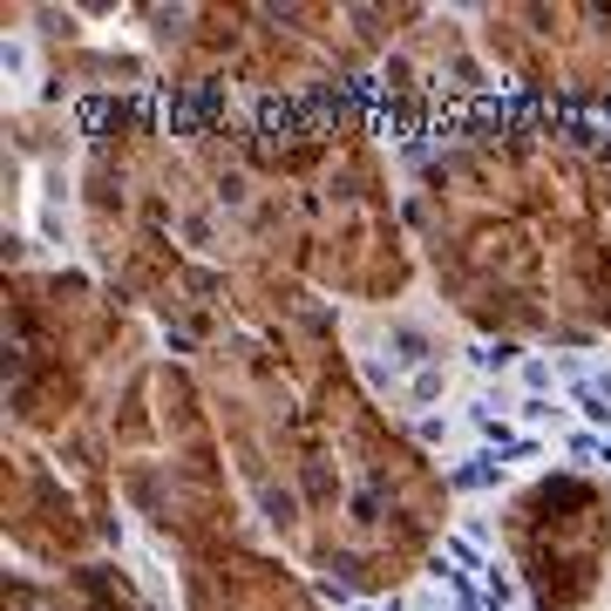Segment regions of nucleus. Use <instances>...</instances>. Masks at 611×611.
Segmentation results:
<instances>
[{
    "instance_id": "12",
    "label": "nucleus",
    "mask_w": 611,
    "mask_h": 611,
    "mask_svg": "<svg viewBox=\"0 0 611 611\" xmlns=\"http://www.w3.org/2000/svg\"><path fill=\"white\" fill-rule=\"evenodd\" d=\"M585 319L611 347V116H585Z\"/></svg>"
},
{
    "instance_id": "2",
    "label": "nucleus",
    "mask_w": 611,
    "mask_h": 611,
    "mask_svg": "<svg viewBox=\"0 0 611 611\" xmlns=\"http://www.w3.org/2000/svg\"><path fill=\"white\" fill-rule=\"evenodd\" d=\"M407 231L428 293L510 347H598L585 319V116L497 102L422 143Z\"/></svg>"
},
{
    "instance_id": "5",
    "label": "nucleus",
    "mask_w": 611,
    "mask_h": 611,
    "mask_svg": "<svg viewBox=\"0 0 611 611\" xmlns=\"http://www.w3.org/2000/svg\"><path fill=\"white\" fill-rule=\"evenodd\" d=\"M184 122L238 225L306 293L326 306H394L415 293L422 259L407 231V184L374 102Z\"/></svg>"
},
{
    "instance_id": "4",
    "label": "nucleus",
    "mask_w": 611,
    "mask_h": 611,
    "mask_svg": "<svg viewBox=\"0 0 611 611\" xmlns=\"http://www.w3.org/2000/svg\"><path fill=\"white\" fill-rule=\"evenodd\" d=\"M68 204L81 265L137 306L171 353L218 340L238 319L319 299L252 244L171 102H109L81 116Z\"/></svg>"
},
{
    "instance_id": "8",
    "label": "nucleus",
    "mask_w": 611,
    "mask_h": 611,
    "mask_svg": "<svg viewBox=\"0 0 611 611\" xmlns=\"http://www.w3.org/2000/svg\"><path fill=\"white\" fill-rule=\"evenodd\" d=\"M476 48L516 102L550 116H611V8L604 0H516L469 8Z\"/></svg>"
},
{
    "instance_id": "7",
    "label": "nucleus",
    "mask_w": 611,
    "mask_h": 611,
    "mask_svg": "<svg viewBox=\"0 0 611 611\" xmlns=\"http://www.w3.org/2000/svg\"><path fill=\"white\" fill-rule=\"evenodd\" d=\"M109 456H116L122 516H137L171 557L265 537L252 503H244V489H238V469L225 456L204 381L184 353L156 347L130 374V388L116 401Z\"/></svg>"
},
{
    "instance_id": "11",
    "label": "nucleus",
    "mask_w": 611,
    "mask_h": 611,
    "mask_svg": "<svg viewBox=\"0 0 611 611\" xmlns=\"http://www.w3.org/2000/svg\"><path fill=\"white\" fill-rule=\"evenodd\" d=\"M0 611H150V598L122 570V557H109L75 570H8Z\"/></svg>"
},
{
    "instance_id": "3",
    "label": "nucleus",
    "mask_w": 611,
    "mask_h": 611,
    "mask_svg": "<svg viewBox=\"0 0 611 611\" xmlns=\"http://www.w3.org/2000/svg\"><path fill=\"white\" fill-rule=\"evenodd\" d=\"M8 428H0V530L21 570H75L116 557V401L163 347L89 265H8Z\"/></svg>"
},
{
    "instance_id": "6",
    "label": "nucleus",
    "mask_w": 611,
    "mask_h": 611,
    "mask_svg": "<svg viewBox=\"0 0 611 611\" xmlns=\"http://www.w3.org/2000/svg\"><path fill=\"white\" fill-rule=\"evenodd\" d=\"M130 34L156 75V102L184 116H293L367 102L415 21L407 0H197L130 8Z\"/></svg>"
},
{
    "instance_id": "10",
    "label": "nucleus",
    "mask_w": 611,
    "mask_h": 611,
    "mask_svg": "<svg viewBox=\"0 0 611 611\" xmlns=\"http://www.w3.org/2000/svg\"><path fill=\"white\" fill-rule=\"evenodd\" d=\"M177 611H334L326 585L265 537L177 557Z\"/></svg>"
},
{
    "instance_id": "1",
    "label": "nucleus",
    "mask_w": 611,
    "mask_h": 611,
    "mask_svg": "<svg viewBox=\"0 0 611 611\" xmlns=\"http://www.w3.org/2000/svg\"><path fill=\"white\" fill-rule=\"evenodd\" d=\"M184 360L265 544L353 598L422 578L448 530V482L360 381L334 306L306 299L238 319Z\"/></svg>"
},
{
    "instance_id": "9",
    "label": "nucleus",
    "mask_w": 611,
    "mask_h": 611,
    "mask_svg": "<svg viewBox=\"0 0 611 611\" xmlns=\"http://www.w3.org/2000/svg\"><path fill=\"white\" fill-rule=\"evenodd\" d=\"M503 550L530 611H598L611 585V489L550 469L503 503Z\"/></svg>"
}]
</instances>
